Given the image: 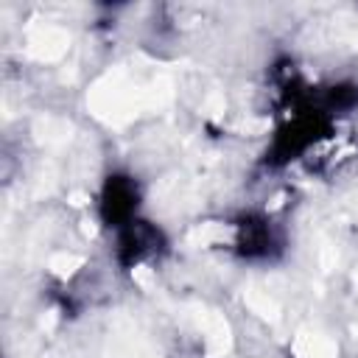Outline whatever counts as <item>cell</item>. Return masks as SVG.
Here are the masks:
<instances>
[{
	"mask_svg": "<svg viewBox=\"0 0 358 358\" xmlns=\"http://www.w3.org/2000/svg\"><path fill=\"white\" fill-rule=\"evenodd\" d=\"M274 229L266 218H246L243 224H238V249L246 257H263L274 249Z\"/></svg>",
	"mask_w": 358,
	"mask_h": 358,
	"instance_id": "obj_2",
	"label": "cell"
},
{
	"mask_svg": "<svg viewBox=\"0 0 358 358\" xmlns=\"http://www.w3.org/2000/svg\"><path fill=\"white\" fill-rule=\"evenodd\" d=\"M137 210V185L129 176H112L101 196V213L112 227H126L134 221Z\"/></svg>",
	"mask_w": 358,
	"mask_h": 358,
	"instance_id": "obj_1",
	"label": "cell"
}]
</instances>
